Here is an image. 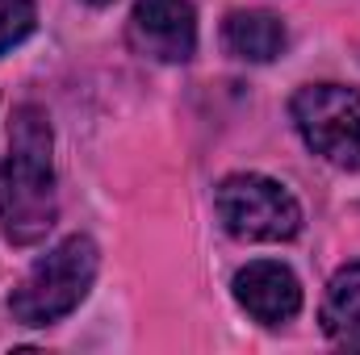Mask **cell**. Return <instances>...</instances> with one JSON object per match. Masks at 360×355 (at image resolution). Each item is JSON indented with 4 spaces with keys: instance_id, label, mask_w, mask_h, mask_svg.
Listing matches in <instances>:
<instances>
[{
    "instance_id": "obj_4",
    "label": "cell",
    "mask_w": 360,
    "mask_h": 355,
    "mask_svg": "<svg viewBox=\"0 0 360 355\" xmlns=\"http://www.w3.org/2000/svg\"><path fill=\"white\" fill-rule=\"evenodd\" d=\"M302 142L340 172H360V92L348 84H306L289 100Z\"/></svg>"
},
{
    "instance_id": "obj_2",
    "label": "cell",
    "mask_w": 360,
    "mask_h": 355,
    "mask_svg": "<svg viewBox=\"0 0 360 355\" xmlns=\"http://www.w3.org/2000/svg\"><path fill=\"white\" fill-rule=\"evenodd\" d=\"M101 267V251L89 234H68L55 243L38 264L25 272V280L13 288L8 309L21 326H55L68 318L84 297Z\"/></svg>"
},
{
    "instance_id": "obj_3",
    "label": "cell",
    "mask_w": 360,
    "mask_h": 355,
    "mask_svg": "<svg viewBox=\"0 0 360 355\" xmlns=\"http://www.w3.org/2000/svg\"><path fill=\"white\" fill-rule=\"evenodd\" d=\"M214 209L231 239L239 243H289L302 230L297 196L272 176L239 172L226 176L214 192Z\"/></svg>"
},
{
    "instance_id": "obj_1",
    "label": "cell",
    "mask_w": 360,
    "mask_h": 355,
    "mask_svg": "<svg viewBox=\"0 0 360 355\" xmlns=\"http://www.w3.org/2000/svg\"><path fill=\"white\" fill-rule=\"evenodd\" d=\"M51 151H55V138H51L46 113L38 105H21L13 113L8 155L0 159V230L17 247L46 239L59 217Z\"/></svg>"
},
{
    "instance_id": "obj_8",
    "label": "cell",
    "mask_w": 360,
    "mask_h": 355,
    "mask_svg": "<svg viewBox=\"0 0 360 355\" xmlns=\"http://www.w3.org/2000/svg\"><path fill=\"white\" fill-rule=\"evenodd\" d=\"M323 335L340 347L360 351V264L340 267L323 297Z\"/></svg>"
},
{
    "instance_id": "obj_7",
    "label": "cell",
    "mask_w": 360,
    "mask_h": 355,
    "mask_svg": "<svg viewBox=\"0 0 360 355\" xmlns=\"http://www.w3.org/2000/svg\"><path fill=\"white\" fill-rule=\"evenodd\" d=\"M285 42H289L285 21L264 8H239L222 21V46H226V55H235L243 63H272L285 51Z\"/></svg>"
},
{
    "instance_id": "obj_5",
    "label": "cell",
    "mask_w": 360,
    "mask_h": 355,
    "mask_svg": "<svg viewBox=\"0 0 360 355\" xmlns=\"http://www.w3.org/2000/svg\"><path fill=\"white\" fill-rule=\"evenodd\" d=\"M126 38L143 59L188 63L197 55V13L188 0H134Z\"/></svg>"
},
{
    "instance_id": "obj_10",
    "label": "cell",
    "mask_w": 360,
    "mask_h": 355,
    "mask_svg": "<svg viewBox=\"0 0 360 355\" xmlns=\"http://www.w3.org/2000/svg\"><path fill=\"white\" fill-rule=\"evenodd\" d=\"M84 4H92V8H105V4H113V0H84Z\"/></svg>"
},
{
    "instance_id": "obj_9",
    "label": "cell",
    "mask_w": 360,
    "mask_h": 355,
    "mask_svg": "<svg viewBox=\"0 0 360 355\" xmlns=\"http://www.w3.org/2000/svg\"><path fill=\"white\" fill-rule=\"evenodd\" d=\"M38 25L34 0H0V55H8L13 46H21Z\"/></svg>"
},
{
    "instance_id": "obj_6",
    "label": "cell",
    "mask_w": 360,
    "mask_h": 355,
    "mask_svg": "<svg viewBox=\"0 0 360 355\" xmlns=\"http://www.w3.org/2000/svg\"><path fill=\"white\" fill-rule=\"evenodd\" d=\"M231 293L239 301V309L264 326H281L289 318H297L302 309V280L293 276V267L281 260H252L235 272Z\"/></svg>"
}]
</instances>
